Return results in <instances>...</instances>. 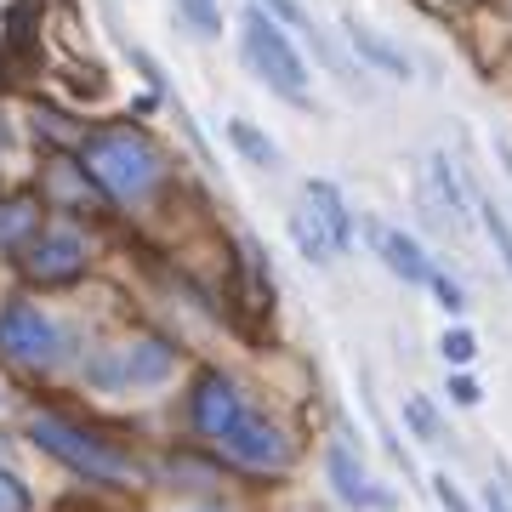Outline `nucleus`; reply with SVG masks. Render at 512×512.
Here are the masks:
<instances>
[{
  "label": "nucleus",
  "instance_id": "2",
  "mask_svg": "<svg viewBox=\"0 0 512 512\" xmlns=\"http://www.w3.org/2000/svg\"><path fill=\"white\" fill-rule=\"evenodd\" d=\"M40 439V450L46 456H57L63 467H74L80 478H92V484H137L143 478V467L131 456H120L114 444H103V439H92V433H80V427H69V421H57V416H35V427H29Z\"/></svg>",
  "mask_w": 512,
  "mask_h": 512
},
{
  "label": "nucleus",
  "instance_id": "22",
  "mask_svg": "<svg viewBox=\"0 0 512 512\" xmlns=\"http://www.w3.org/2000/svg\"><path fill=\"white\" fill-rule=\"evenodd\" d=\"M35 501H29V484H23L12 467H0V512H29Z\"/></svg>",
  "mask_w": 512,
  "mask_h": 512
},
{
  "label": "nucleus",
  "instance_id": "19",
  "mask_svg": "<svg viewBox=\"0 0 512 512\" xmlns=\"http://www.w3.org/2000/svg\"><path fill=\"white\" fill-rule=\"evenodd\" d=\"M404 421H410V433H416L421 444H439V410L421 399V393H410V399H404Z\"/></svg>",
  "mask_w": 512,
  "mask_h": 512
},
{
  "label": "nucleus",
  "instance_id": "25",
  "mask_svg": "<svg viewBox=\"0 0 512 512\" xmlns=\"http://www.w3.org/2000/svg\"><path fill=\"white\" fill-rule=\"evenodd\" d=\"M450 399H456V404H467V410H473V404L484 399V393H478V382H473V376H461V370H456V376H450Z\"/></svg>",
  "mask_w": 512,
  "mask_h": 512
},
{
  "label": "nucleus",
  "instance_id": "7",
  "mask_svg": "<svg viewBox=\"0 0 512 512\" xmlns=\"http://www.w3.org/2000/svg\"><path fill=\"white\" fill-rule=\"evenodd\" d=\"M217 450L228 461H239V467H251V473H285L291 467V439L268 416H256V410L239 421L228 439H217Z\"/></svg>",
  "mask_w": 512,
  "mask_h": 512
},
{
  "label": "nucleus",
  "instance_id": "16",
  "mask_svg": "<svg viewBox=\"0 0 512 512\" xmlns=\"http://www.w3.org/2000/svg\"><path fill=\"white\" fill-rule=\"evenodd\" d=\"M228 143H234L251 165H262V171H274L279 165V143L268 137V131H256L251 120H228Z\"/></svg>",
  "mask_w": 512,
  "mask_h": 512
},
{
  "label": "nucleus",
  "instance_id": "4",
  "mask_svg": "<svg viewBox=\"0 0 512 512\" xmlns=\"http://www.w3.org/2000/svg\"><path fill=\"white\" fill-rule=\"evenodd\" d=\"M171 370H177V348L160 342V336H143V342L86 359V382L103 387V393H143V387L171 382Z\"/></svg>",
  "mask_w": 512,
  "mask_h": 512
},
{
  "label": "nucleus",
  "instance_id": "5",
  "mask_svg": "<svg viewBox=\"0 0 512 512\" xmlns=\"http://www.w3.org/2000/svg\"><path fill=\"white\" fill-rule=\"evenodd\" d=\"M0 353L12 359V365H29V370H46L57 365V353H63V330L46 308L35 302H6L0 308Z\"/></svg>",
  "mask_w": 512,
  "mask_h": 512
},
{
  "label": "nucleus",
  "instance_id": "9",
  "mask_svg": "<svg viewBox=\"0 0 512 512\" xmlns=\"http://www.w3.org/2000/svg\"><path fill=\"white\" fill-rule=\"evenodd\" d=\"M427 183H433V200H439V211L450 217V228H467V217H473V194H467V183H461V171L450 154H427Z\"/></svg>",
  "mask_w": 512,
  "mask_h": 512
},
{
  "label": "nucleus",
  "instance_id": "28",
  "mask_svg": "<svg viewBox=\"0 0 512 512\" xmlns=\"http://www.w3.org/2000/svg\"><path fill=\"white\" fill-rule=\"evenodd\" d=\"M183 512H217V507H183Z\"/></svg>",
  "mask_w": 512,
  "mask_h": 512
},
{
  "label": "nucleus",
  "instance_id": "3",
  "mask_svg": "<svg viewBox=\"0 0 512 512\" xmlns=\"http://www.w3.org/2000/svg\"><path fill=\"white\" fill-rule=\"evenodd\" d=\"M86 171L114 200H143L160 183V154L137 131H97V137H86Z\"/></svg>",
  "mask_w": 512,
  "mask_h": 512
},
{
  "label": "nucleus",
  "instance_id": "26",
  "mask_svg": "<svg viewBox=\"0 0 512 512\" xmlns=\"http://www.w3.org/2000/svg\"><path fill=\"white\" fill-rule=\"evenodd\" d=\"M484 512H512V501H507L501 484H484Z\"/></svg>",
  "mask_w": 512,
  "mask_h": 512
},
{
  "label": "nucleus",
  "instance_id": "21",
  "mask_svg": "<svg viewBox=\"0 0 512 512\" xmlns=\"http://www.w3.org/2000/svg\"><path fill=\"white\" fill-rule=\"evenodd\" d=\"M439 353H444V365H473L478 359V342H473V330H444V342H439Z\"/></svg>",
  "mask_w": 512,
  "mask_h": 512
},
{
  "label": "nucleus",
  "instance_id": "10",
  "mask_svg": "<svg viewBox=\"0 0 512 512\" xmlns=\"http://www.w3.org/2000/svg\"><path fill=\"white\" fill-rule=\"evenodd\" d=\"M342 35H348V46H353V57L359 63H370L376 74H393V80H410V57L393 46L387 35H376V29H365V23H342Z\"/></svg>",
  "mask_w": 512,
  "mask_h": 512
},
{
  "label": "nucleus",
  "instance_id": "12",
  "mask_svg": "<svg viewBox=\"0 0 512 512\" xmlns=\"http://www.w3.org/2000/svg\"><path fill=\"white\" fill-rule=\"evenodd\" d=\"M302 200L325 217V228H330V239H336V251H348L353 245V211H348V200H342V188L336 183H325V177H308V188H302Z\"/></svg>",
  "mask_w": 512,
  "mask_h": 512
},
{
  "label": "nucleus",
  "instance_id": "1",
  "mask_svg": "<svg viewBox=\"0 0 512 512\" xmlns=\"http://www.w3.org/2000/svg\"><path fill=\"white\" fill-rule=\"evenodd\" d=\"M239 52H245L251 74L268 86V92L291 97V103H308V63H302L291 29H285L274 12L251 6V12L239 18Z\"/></svg>",
  "mask_w": 512,
  "mask_h": 512
},
{
  "label": "nucleus",
  "instance_id": "20",
  "mask_svg": "<svg viewBox=\"0 0 512 512\" xmlns=\"http://www.w3.org/2000/svg\"><path fill=\"white\" fill-rule=\"evenodd\" d=\"M256 6H262V12H274V18L285 23V29H296L302 40L313 35V18L302 12V0H256Z\"/></svg>",
  "mask_w": 512,
  "mask_h": 512
},
{
  "label": "nucleus",
  "instance_id": "18",
  "mask_svg": "<svg viewBox=\"0 0 512 512\" xmlns=\"http://www.w3.org/2000/svg\"><path fill=\"white\" fill-rule=\"evenodd\" d=\"M177 12H183V23L200 40H217L222 35V6H217V0H177Z\"/></svg>",
  "mask_w": 512,
  "mask_h": 512
},
{
  "label": "nucleus",
  "instance_id": "14",
  "mask_svg": "<svg viewBox=\"0 0 512 512\" xmlns=\"http://www.w3.org/2000/svg\"><path fill=\"white\" fill-rule=\"evenodd\" d=\"M325 467H330V484H336V495H342L348 507H382V495L370 490L365 467H359V461H353L348 450H342V444H336V450L325 456Z\"/></svg>",
  "mask_w": 512,
  "mask_h": 512
},
{
  "label": "nucleus",
  "instance_id": "11",
  "mask_svg": "<svg viewBox=\"0 0 512 512\" xmlns=\"http://www.w3.org/2000/svg\"><path fill=\"white\" fill-rule=\"evenodd\" d=\"M376 251H382L387 274H399L404 285H427V279H433V262H427V251H421L410 234H399V228H376Z\"/></svg>",
  "mask_w": 512,
  "mask_h": 512
},
{
  "label": "nucleus",
  "instance_id": "17",
  "mask_svg": "<svg viewBox=\"0 0 512 512\" xmlns=\"http://www.w3.org/2000/svg\"><path fill=\"white\" fill-rule=\"evenodd\" d=\"M473 211H478V222H484V234L495 239V256L512 268V222H507V211H501L490 194H473Z\"/></svg>",
  "mask_w": 512,
  "mask_h": 512
},
{
  "label": "nucleus",
  "instance_id": "23",
  "mask_svg": "<svg viewBox=\"0 0 512 512\" xmlns=\"http://www.w3.org/2000/svg\"><path fill=\"white\" fill-rule=\"evenodd\" d=\"M427 285H433V296H439V308H444V313H467V291H461L450 274H433Z\"/></svg>",
  "mask_w": 512,
  "mask_h": 512
},
{
  "label": "nucleus",
  "instance_id": "27",
  "mask_svg": "<svg viewBox=\"0 0 512 512\" xmlns=\"http://www.w3.org/2000/svg\"><path fill=\"white\" fill-rule=\"evenodd\" d=\"M490 148H495V160L507 165V177H512V137H490Z\"/></svg>",
  "mask_w": 512,
  "mask_h": 512
},
{
  "label": "nucleus",
  "instance_id": "24",
  "mask_svg": "<svg viewBox=\"0 0 512 512\" xmlns=\"http://www.w3.org/2000/svg\"><path fill=\"white\" fill-rule=\"evenodd\" d=\"M433 495H439L444 512H473V507H467V495H461V484L450 473H433Z\"/></svg>",
  "mask_w": 512,
  "mask_h": 512
},
{
  "label": "nucleus",
  "instance_id": "15",
  "mask_svg": "<svg viewBox=\"0 0 512 512\" xmlns=\"http://www.w3.org/2000/svg\"><path fill=\"white\" fill-rule=\"evenodd\" d=\"M40 234V205L35 200H6L0 205V251H23Z\"/></svg>",
  "mask_w": 512,
  "mask_h": 512
},
{
  "label": "nucleus",
  "instance_id": "6",
  "mask_svg": "<svg viewBox=\"0 0 512 512\" xmlns=\"http://www.w3.org/2000/svg\"><path fill=\"white\" fill-rule=\"evenodd\" d=\"M18 268L35 285H69V279L86 274V239L74 234V228H40L18 251Z\"/></svg>",
  "mask_w": 512,
  "mask_h": 512
},
{
  "label": "nucleus",
  "instance_id": "13",
  "mask_svg": "<svg viewBox=\"0 0 512 512\" xmlns=\"http://www.w3.org/2000/svg\"><path fill=\"white\" fill-rule=\"evenodd\" d=\"M291 239H296V251L308 256V262H319V268H325V262H336V239H330V228H325V217H319V211H313L308 200L296 205L291 217Z\"/></svg>",
  "mask_w": 512,
  "mask_h": 512
},
{
  "label": "nucleus",
  "instance_id": "8",
  "mask_svg": "<svg viewBox=\"0 0 512 512\" xmlns=\"http://www.w3.org/2000/svg\"><path fill=\"white\" fill-rule=\"evenodd\" d=\"M245 416H251L245 410V393L228 376H205L200 393H194V427H200L205 439H228Z\"/></svg>",
  "mask_w": 512,
  "mask_h": 512
}]
</instances>
